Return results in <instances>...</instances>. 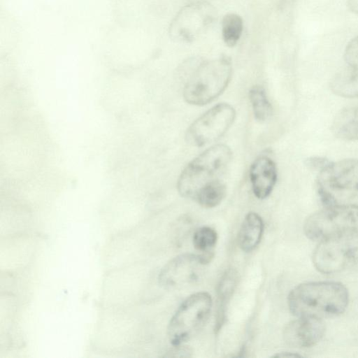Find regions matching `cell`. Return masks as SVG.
I'll return each instance as SVG.
<instances>
[{"instance_id": "9c48e42d", "label": "cell", "mask_w": 358, "mask_h": 358, "mask_svg": "<svg viewBox=\"0 0 358 358\" xmlns=\"http://www.w3.org/2000/svg\"><path fill=\"white\" fill-rule=\"evenodd\" d=\"M235 109L226 103H219L207 110L189 127L186 141L191 145L202 147L222 136L233 124Z\"/></svg>"}, {"instance_id": "7402d4cb", "label": "cell", "mask_w": 358, "mask_h": 358, "mask_svg": "<svg viewBox=\"0 0 358 358\" xmlns=\"http://www.w3.org/2000/svg\"><path fill=\"white\" fill-rule=\"evenodd\" d=\"M331 162L320 157H311L306 159V164L313 170L320 171Z\"/></svg>"}, {"instance_id": "5b68a950", "label": "cell", "mask_w": 358, "mask_h": 358, "mask_svg": "<svg viewBox=\"0 0 358 358\" xmlns=\"http://www.w3.org/2000/svg\"><path fill=\"white\" fill-rule=\"evenodd\" d=\"M315 268L324 274L339 273L358 262V229H348L320 242L313 253Z\"/></svg>"}, {"instance_id": "3957f363", "label": "cell", "mask_w": 358, "mask_h": 358, "mask_svg": "<svg viewBox=\"0 0 358 358\" xmlns=\"http://www.w3.org/2000/svg\"><path fill=\"white\" fill-rule=\"evenodd\" d=\"M231 157L232 152L225 144L215 145L203 151L181 172L177 183L180 194L194 199L203 187L222 180Z\"/></svg>"}, {"instance_id": "8fae6325", "label": "cell", "mask_w": 358, "mask_h": 358, "mask_svg": "<svg viewBox=\"0 0 358 358\" xmlns=\"http://www.w3.org/2000/svg\"><path fill=\"white\" fill-rule=\"evenodd\" d=\"M322 319L301 317L290 321L283 331L287 345L296 348H308L317 344L325 334Z\"/></svg>"}, {"instance_id": "9a60e30c", "label": "cell", "mask_w": 358, "mask_h": 358, "mask_svg": "<svg viewBox=\"0 0 358 358\" xmlns=\"http://www.w3.org/2000/svg\"><path fill=\"white\" fill-rule=\"evenodd\" d=\"M331 130L336 137L341 139L358 140V103L343 108L336 115Z\"/></svg>"}, {"instance_id": "4fadbf2b", "label": "cell", "mask_w": 358, "mask_h": 358, "mask_svg": "<svg viewBox=\"0 0 358 358\" xmlns=\"http://www.w3.org/2000/svg\"><path fill=\"white\" fill-rule=\"evenodd\" d=\"M238 282L237 272L229 268L221 277L217 287V309L214 331L218 333L225 323L228 303Z\"/></svg>"}, {"instance_id": "d4e9b609", "label": "cell", "mask_w": 358, "mask_h": 358, "mask_svg": "<svg viewBox=\"0 0 358 358\" xmlns=\"http://www.w3.org/2000/svg\"><path fill=\"white\" fill-rule=\"evenodd\" d=\"M348 6L352 12L358 15V0H348Z\"/></svg>"}, {"instance_id": "6da1fadb", "label": "cell", "mask_w": 358, "mask_h": 358, "mask_svg": "<svg viewBox=\"0 0 358 358\" xmlns=\"http://www.w3.org/2000/svg\"><path fill=\"white\" fill-rule=\"evenodd\" d=\"M349 303L347 287L336 281H312L293 288L287 297L291 313L296 317L319 319L337 317Z\"/></svg>"}, {"instance_id": "d6986e66", "label": "cell", "mask_w": 358, "mask_h": 358, "mask_svg": "<svg viewBox=\"0 0 358 358\" xmlns=\"http://www.w3.org/2000/svg\"><path fill=\"white\" fill-rule=\"evenodd\" d=\"M222 37L229 47H233L238 42L243 29V22L236 13L226 14L221 23Z\"/></svg>"}, {"instance_id": "5bb4252c", "label": "cell", "mask_w": 358, "mask_h": 358, "mask_svg": "<svg viewBox=\"0 0 358 358\" xmlns=\"http://www.w3.org/2000/svg\"><path fill=\"white\" fill-rule=\"evenodd\" d=\"M264 224L262 218L255 212L248 213L238 233V243L240 248L246 252L252 251L261 241Z\"/></svg>"}, {"instance_id": "30bf717a", "label": "cell", "mask_w": 358, "mask_h": 358, "mask_svg": "<svg viewBox=\"0 0 358 358\" xmlns=\"http://www.w3.org/2000/svg\"><path fill=\"white\" fill-rule=\"evenodd\" d=\"M213 253H184L171 259L162 268L158 281L166 289H176L199 280Z\"/></svg>"}, {"instance_id": "e0dca14e", "label": "cell", "mask_w": 358, "mask_h": 358, "mask_svg": "<svg viewBox=\"0 0 358 358\" xmlns=\"http://www.w3.org/2000/svg\"><path fill=\"white\" fill-rule=\"evenodd\" d=\"M254 117L258 122H264L272 115L273 108L262 86L255 85L249 91Z\"/></svg>"}, {"instance_id": "ffe728a7", "label": "cell", "mask_w": 358, "mask_h": 358, "mask_svg": "<svg viewBox=\"0 0 358 358\" xmlns=\"http://www.w3.org/2000/svg\"><path fill=\"white\" fill-rule=\"evenodd\" d=\"M217 234L210 227H202L194 234L192 243L194 248L201 253H213V250L217 243Z\"/></svg>"}, {"instance_id": "7c38bea8", "label": "cell", "mask_w": 358, "mask_h": 358, "mask_svg": "<svg viewBox=\"0 0 358 358\" xmlns=\"http://www.w3.org/2000/svg\"><path fill=\"white\" fill-rule=\"evenodd\" d=\"M249 176L255 196L259 199H266L277 180L276 165L270 157L259 156L251 164Z\"/></svg>"}, {"instance_id": "44dd1931", "label": "cell", "mask_w": 358, "mask_h": 358, "mask_svg": "<svg viewBox=\"0 0 358 358\" xmlns=\"http://www.w3.org/2000/svg\"><path fill=\"white\" fill-rule=\"evenodd\" d=\"M344 59L348 66L358 67V35L346 45Z\"/></svg>"}, {"instance_id": "8992f818", "label": "cell", "mask_w": 358, "mask_h": 358, "mask_svg": "<svg viewBox=\"0 0 358 358\" xmlns=\"http://www.w3.org/2000/svg\"><path fill=\"white\" fill-rule=\"evenodd\" d=\"M210 295L206 292L191 294L171 317L167 329L172 345H179L195 336L206 324L212 308Z\"/></svg>"}, {"instance_id": "7a4b0ae2", "label": "cell", "mask_w": 358, "mask_h": 358, "mask_svg": "<svg viewBox=\"0 0 358 358\" xmlns=\"http://www.w3.org/2000/svg\"><path fill=\"white\" fill-rule=\"evenodd\" d=\"M189 73L183 97L192 105L203 106L217 98L227 87L232 75L230 57L210 60L192 57L186 61Z\"/></svg>"}, {"instance_id": "ac0fdd59", "label": "cell", "mask_w": 358, "mask_h": 358, "mask_svg": "<svg viewBox=\"0 0 358 358\" xmlns=\"http://www.w3.org/2000/svg\"><path fill=\"white\" fill-rule=\"evenodd\" d=\"M225 195L226 186L222 180H218L200 189L194 200L202 207L210 208L218 206Z\"/></svg>"}, {"instance_id": "277c9868", "label": "cell", "mask_w": 358, "mask_h": 358, "mask_svg": "<svg viewBox=\"0 0 358 358\" xmlns=\"http://www.w3.org/2000/svg\"><path fill=\"white\" fill-rule=\"evenodd\" d=\"M316 187L324 206L358 204V159L331 162L319 171Z\"/></svg>"}, {"instance_id": "ba28073f", "label": "cell", "mask_w": 358, "mask_h": 358, "mask_svg": "<svg viewBox=\"0 0 358 358\" xmlns=\"http://www.w3.org/2000/svg\"><path fill=\"white\" fill-rule=\"evenodd\" d=\"M217 17L215 7L199 0L182 7L172 20L169 35L180 43H190L203 34Z\"/></svg>"}, {"instance_id": "2e32d148", "label": "cell", "mask_w": 358, "mask_h": 358, "mask_svg": "<svg viewBox=\"0 0 358 358\" xmlns=\"http://www.w3.org/2000/svg\"><path fill=\"white\" fill-rule=\"evenodd\" d=\"M331 91L343 97H358V67L350 66L336 73L331 81Z\"/></svg>"}, {"instance_id": "cb8c5ba5", "label": "cell", "mask_w": 358, "mask_h": 358, "mask_svg": "<svg viewBox=\"0 0 358 358\" xmlns=\"http://www.w3.org/2000/svg\"><path fill=\"white\" fill-rule=\"evenodd\" d=\"M273 357H301L302 355L292 352H281L278 354L274 355Z\"/></svg>"}, {"instance_id": "603a6c76", "label": "cell", "mask_w": 358, "mask_h": 358, "mask_svg": "<svg viewBox=\"0 0 358 358\" xmlns=\"http://www.w3.org/2000/svg\"><path fill=\"white\" fill-rule=\"evenodd\" d=\"M173 348L167 352V354L164 355V357H190L192 355V350L185 347L179 345H173Z\"/></svg>"}, {"instance_id": "52a82bcc", "label": "cell", "mask_w": 358, "mask_h": 358, "mask_svg": "<svg viewBox=\"0 0 358 358\" xmlns=\"http://www.w3.org/2000/svg\"><path fill=\"white\" fill-rule=\"evenodd\" d=\"M351 229H358V204L324 206L307 217L303 225L307 238L317 243Z\"/></svg>"}]
</instances>
